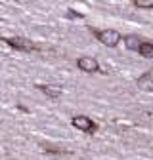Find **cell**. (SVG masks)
Returning <instances> with one entry per match:
<instances>
[{
    "label": "cell",
    "instance_id": "obj_1",
    "mask_svg": "<svg viewBox=\"0 0 153 160\" xmlns=\"http://www.w3.org/2000/svg\"><path fill=\"white\" fill-rule=\"evenodd\" d=\"M98 38H100V42L105 44L107 48H115L119 44V40H121V34L117 31H113V29H105V31L98 32Z\"/></svg>",
    "mask_w": 153,
    "mask_h": 160
},
{
    "label": "cell",
    "instance_id": "obj_2",
    "mask_svg": "<svg viewBox=\"0 0 153 160\" xmlns=\"http://www.w3.org/2000/svg\"><path fill=\"white\" fill-rule=\"evenodd\" d=\"M4 42H8L12 48L15 50H23V52H34L36 46L27 38H19V36H12V38H4Z\"/></svg>",
    "mask_w": 153,
    "mask_h": 160
},
{
    "label": "cell",
    "instance_id": "obj_3",
    "mask_svg": "<svg viewBox=\"0 0 153 160\" xmlns=\"http://www.w3.org/2000/svg\"><path fill=\"white\" fill-rule=\"evenodd\" d=\"M71 124H73V128L75 130H81V132H94L96 130V126H94V122L88 118V116H84V114H79V116H73L71 118Z\"/></svg>",
    "mask_w": 153,
    "mask_h": 160
},
{
    "label": "cell",
    "instance_id": "obj_4",
    "mask_svg": "<svg viewBox=\"0 0 153 160\" xmlns=\"http://www.w3.org/2000/svg\"><path fill=\"white\" fill-rule=\"evenodd\" d=\"M76 67H79L81 71H84V72H96L100 69L98 61H96L94 57H79L76 59Z\"/></svg>",
    "mask_w": 153,
    "mask_h": 160
},
{
    "label": "cell",
    "instance_id": "obj_5",
    "mask_svg": "<svg viewBox=\"0 0 153 160\" xmlns=\"http://www.w3.org/2000/svg\"><path fill=\"white\" fill-rule=\"evenodd\" d=\"M36 88L50 99H60L61 97V88H54V86H46V84H36Z\"/></svg>",
    "mask_w": 153,
    "mask_h": 160
},
{
    "label": "cell",
    "instance_id": "obj_6",
    "mask_svg": "<svg viewBox=\"0 0 153 160\" xmlns=\"http://www.w3.org/2000/svg\"><path fill=\"white\" fill-rule=\"evenodd\" d=\"M138 88L140 90H145V92H153V78L149 74H144L138 78Z\"/></svg>",
    "mask_w": 153,
    "mask_h": 160
},
{
    "label": "cell",
    "instance_id": "obj_7",
    "mask_svg": "<svg viewBox=\"0 0 153 160\" xmlns=\"http://www.w3.org/2000/svg\"><path fill=\"white\" fill-rule=\"evenodd\" d=\"M124 44H126V48L128 50H140V46H142V42H140V38L138 36H126L124 38Z\"/></svg>",
    "mask_w": 153,
    "mask_h": 160
},
{
    "label": "cell",
    "instance_id": "obj_8",
    "mask_svg": "<svg viewBox=\"0 0 153 160\" xmlns=\"http://www.w3.org/2000/svg\"><path fill=\"white\" fill-rule=\"evenodd\" d=\"M144 57H147V59H153V44H149V42H144L142 46H140V50H138Z\"/></svg>",
    "mask_w": 153,
    "mask_h": 160
},
{
    "label": "cell",
    "instance_id": "obj_9",
    "mask_svg": "<svg viewBox=\"0 0 153 160\" xmlns=\"http://www.w3.org/2000/svg\"><path fill=\"white\" fill-rule=\"evenodd\" d=\"M136 8H153V0H134Z\"/></svg>",
    "mask_w": 153,
    "mask_h": 160
},
{
    "label": "cell",
    "instance_id": "obj_10",
    "mask_svg": "<svg viewBox=\"0 0 153 160\" xmlns=\"http://www.w3.org/2000/svg\"><path fill=\"white\" fill-rule=\"evenodd\" d=\"M65 15H67V17H81V13H76V12H73V10H69Z\"/></svg>",
    "mask_w": 153,
    "mask_h": 160
}]
</instances>
